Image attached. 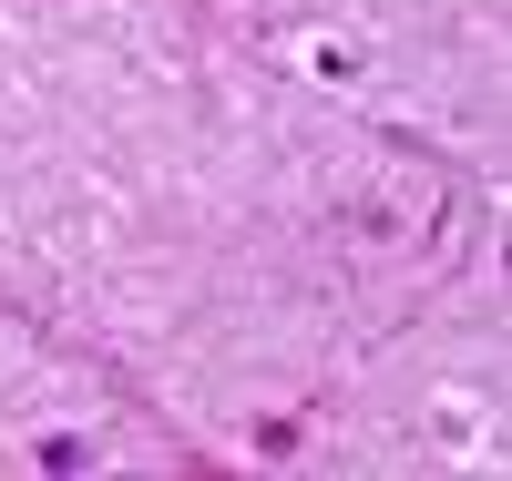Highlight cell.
<instances>
[{"label": "cell", "instance_id": "obj_1", "mask_svg": "<svg viewBox=\"0 0 512 481\" xmlns=\"http://www.w3.org/2000/svg\"><path fill=\"white\" fill-rule=\"evenodd\" d=\"M31 461H41V471H82V461H93V451H82V441H72V430H52V441H41Z\"/></svg>", "mask_w": 512, "mask_h": 481}]
</instances>
